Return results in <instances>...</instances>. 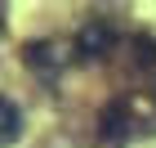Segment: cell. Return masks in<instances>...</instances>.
<instances>
[{
  "mask_svg": "<svg viewBox=\"0 0 156 148\" xmlns=\"http://www.w3.org/2000/svg\"><path fill=\"white\" fill-rule=\"evenodd\" d=\"M72 49H76L80 63L107 59L112 49H116V27H112L107 18H85V23L76 27V36H72Z\"/></svg>",
  "mask_w": 156,
  "mask_h": 148,
  "instance_id": "obj_1",
  "label": "cell"
},
{
  "mask_svg": "<svg viewBox=\"0 0 156 148\" xmlns=\"http://www.w3.org/2000/svg\"><path fill=\"white\" fill-rule=\"evenodd\" d=\"M72 59H76V49L67 40H31V45H23V63L36 76H58Z\"/></svg>",
  "mask_w": 156,
  "mask_h": 148,
  "instance_id": "obj_2",
  "label": "cell"
},
{
  "mask_svg": "<svg viewBox=\"0 0 156 148\" xmlns=\"http://www.w3.org/2000/svg\"><path fill=\"white\" fill-rule=\"evenodd\" d=\"M98 130H103V139H107L112 148H120L125 139L138 130V108H134L129 99H116V103H107V108L98 112Z\"/></svg>",
  "mask_w": 156,
  "mask_h": 148,
  "instance_id": "obj_3",
  "label": "cell"
},
{
  "mask_svg": "<svg viewBox=\"0 0 156 148\" xmlns=\"http://www.w3.org/2000/svg\"><path fill=\"white\" fill-rule=\"evenodd\" d=\"M129 59H134V67L156 72V32H138V36H129Z\"/></svg>",
  "mask_w": 156,
  "mask_h": 148,
  "instance_id": "obj_4",
  "label": "cell"
},
{
  "mask_svg": "<svg viewBox=\"0 0 156 148\" xmlns=\"http://www.w3.org/2000/svg\"><path fill=\"white\" fill-rule=\"evenodd\" d=\"M18 135H23V112L13 99H0V148H9Z\"/></svg>",
  "mask_w": 156,
  "mask_h": 148,
  "instance_id": "obj_5",
  "label": "cell"
}]
</instances>
